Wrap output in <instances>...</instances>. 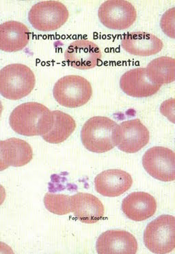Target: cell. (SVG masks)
Instances as JSON below:
<instances>
[{
	"mask_svg": "<svg viewBox=\"0 0 175 254\" xmlns=\"http://www.w3.org/2000/svg\"><path fill=\"white\" fill-rule=\"evenodd\" d=\"M53 114L43 104L30 102L21 104L12 111L9 118L12 129L19 135L43 136L51 129Z\"/></svg>",
	"mask_w": 175,
	"mask_h": 254,
	"instance_id": "6da1fadb",
	"label": "cell"
},
{
	"mask_svg": "<svg viewBox=\"0 0 175 254\" xmlns=\"http://www.w3.org/2000/svg\"><path fill=\"white\" fill-rule=\"evenodd\" d=\"M35 83V74L24 64H10L0 71V93L6 99L17 101L26 97Z\"/></svg>",
	"mask_w": 175,
	"mask_h": 254,
	"instance_id": "7a4b0ae2",
	"label": "cell"
},
{
	"mask_svg": "<svg viewBox=\"0 0 175 254\" xmlns=\"http://www.w3.org/2000/svg\"><path fill=\"white\" fill-rule=\"evenodd\" d=\"M117 123L104 116H95L86 122L82 128V144L89 151L103 153L113 149Z\"/></svg>",
	"mask_w": 175,
	"mask_h": 254,
	"instance_id": "3957f363",
	"label": "cell"
},
{
	"mask_svg": "<svg viewBox=\"0 0 175 254\" xmlns=\"http://www.w3.org/2000/svg\"><path fill=\"white\" fill-rule=\"evenodd\" d=\"M53 94L56 101L62 106L77 108L90 101L92 89L91 84L84 77L68 75L56 82Z\"/></svg>",
	"mask_w": 175,
	"mask_h": 254,
	"instance_id": "277c9868",
	"label": "cell"
},
{
	"mask_svg": "<svg viewBox=\"0 0 175 254\" xmlns=\"http://www.w3.org/2000/svg\"><path fill=\"white\" fill-rule=\"evenodd\" d=\"M144 245L154 254H168L175 248V218L162 215L151 222L144 233Z\"/></svg>",
	"mask_w": 175,
	"mask_h": 254,
	"instance_id": "5b68a950",
	"label": "cell"
},
{
	"mask_svg": "<svg viewBox=\"0 0 175 254\" xmlns=\"http://www.w3.org/2000/svg\"><path fill=\"white\" fill-rule=\"evenodd\" d=\"M69 10L58 1H44L30 9L28 20L35 29L49 32L59 29L69 19Z\"/></svg>",
	"mask_w": 175,
	"mask_h": 254,
	"instance_id": "8992f818",
	"label": "cell"
},
{
	"mask_svg": "<svg viewBox=\"0 0 175 254\" xmlns=\"http://www.w3.org/2000/svg\"><path fill=\"white\" fill-rule=\"evenodd\" d=\"M114 144L120 151L135 153L149 142V130L139 119L123 122L114 131Z\"/></svg>",
	"mask_w": 175,
	"mask_h": 254,
	"instance_id": "52a82bcc",
	"label": "cell"
},
{
	"mask_svg": "<svg viewBox=\"0 0 175 254\" xmlns=\"http://www.w3.org/2000/svg\"><path fill=\"white\" fill-rule=\"evenodd\" d=\"M103 26L112 30H126L137 19V11L131 3L124 0H110L101 5L98 11Z\"/></svg>",
	"mask_w": 175,
	"mask_h": 254,
	"instance_id": "ba28073f",
	"label": "cell"
},
{
	"mask_svg": "<svg viewBox=\"0 0 175 254\" xmlns=\"http://www.w3.org/2000/svg\"><path fill=\"white\" fill-rule=\"evenodd\" d=\"M142 165L151 177L162 182L175 180V154L163 146H154L144 153Z\"/></svg>",
	"mask_w": 175,
	"mask_h": 254,
	"instance_id": "9c48e42d",
	"label": "cell"
},
{
	"mask_svg": "<svg viewBox=\"0 0 175 254\" xmlns=\"http://www.w3.org/2000/svg\"><path fill=\"white\" fill-rule=\"evenodd\" d=\"M64 59L69 66L87 70L99 65L102 54L99 46L94 43L80 39L69 45L64 54Z\"/></svg>",
	"mask_w": 175,
	"mask_h": 254,
	"instance_id": "30bf717a",
	"label": "cell"
},
{
	"mask_svg": "<svg viewBox=\"0 0 175 254\" xmlns=\"http://www.w3.org/2000/svg\"><path fill=\"white\" fill-rule=\"evenodd\" d=\"M99 254H135L137 243L135 238L124 230L107 231L96 241Z\"/></svg>",
	"mask_w": 175,
	"mask_h": 254,
	"instance_id": "8fae6325",
	"label": "cell"
},
{
	"mask_svg": "<svg viewBox=\"0 0 175 254\" xmlns=\"http://www.w3.org/2000/svg\"><path fill=\"white\" fill-rule=\"evenodd\" d=\"M132 184L131 175L118 169L103 171L94 180L96 192L108 197H116L124 194L130 189Z\"/></svg>",
	"mask_w": 175,
	"mask_h": 254,
	"instance_id": "7c38bea8",
	"label": "cell"
},
{
	"mask_svg": "<svg viewBox=\"0 0 175 254\" xmlns=\"http://www.w3.org/2000/svg\"><path fill=\"white\" fill-rule=\"evenodd\" d=\"M120 87L128 96L146 98L153 96L162 86L152 83L146 74V68L130 69L121 76Z\"/></svg>",
	"mask_w": 175,
	"mask_h": 254,
	"instance_id": "4fadbf2b",
	"label": "cell"
},
{
	"mask_svg": "<svg viewBox=\"0 0 175 254\" xmlns=\"http://www.w3.org/2000/svg\"><path fill=\"white\" fill-rule=\"evenodd\" d=\"M33 151L26 141L18 138H10L0 142V160L1 170L9 166L21 167L28 164L32 160Z\"/></svg>",
	"mask_w": 175,
	"mask_h": 254,
	"instance_id": "5bb4252c",
	"label": "cell"
},
{
	"mask_svg": "<svg viewBox=\"0 0 175 254\" xmlns=\"http://www.w3.org/2000/svg\"><path fill=\"white\" fill-rule=\"evenodd\" d=\"M121 46L131 55L149 57L160 53L164 47V44L160 39L153 34L133 32L123 36Z\"/></svg>",
	"mask_w": 175,
	"mask_h": 254,
	"instance_id": "9a60e30c",
	"label": "cell"
},
{
	"mask_svg": "<svg viewBox=\"0 0 175 254\" xmlns=\"http://www.w3.org/2000/svg\"><path fill=\"white\" fill-rule=\"evenodd\" d=\"M72 212L84 223L93 224L101 221L105 209L99 198L88 193L79 192L71 196Z\"/></svg>",
	"mask_w": 175,
	"mask_h": 254,
	"instance_id": "2e32d148",
	"label": "cell"
},
{
	"mask_svg": "<svg viewBox=\"0 0 175 254\" xmlns=\"http://www.w3.org/2000/svg\"><path fill=\"white\" fill-rule=\"evenodd\" d=\"M156 210V201L149 193H131L124 198L122 203L123 213L132 221H145L154 215Z\"/></svg>",
	"mask_w": 175,
	"mask_h": 254,
	"instance_id": "e0dca14e",
	"label": "cell"
},
{
	"mask_svg": "<svg viewBox=\"0 0 175 254\" xmlns=\"http://www.w3.org/2000/svg\"><path fill=\"white\" fill-rule=\"evenodd\" d=\"M29 28L19 21H9L0 26V49L7 53L22 51L28 46Z\"/></svg>",
	"mask_w": 175,
	"mask_h": 254,
	"instance_id": "ac0fdd59",
	"label": "cell"
},
{
	"mask_svg": "<svg viewBox=\"0 0 175 254\" xmlns=\"http://www.w3.org/2000/svg\"><path fill=\"white\" fill-rule=\"evenodd\" d=\"M53 124L51 129L43 139L50 144H60L71 135L76 128V121L69 114L60 111H53Z\"/></svg>",
	"mask_w": 175,
	"mask_h": 254,
	"instance_id": "d6986e66",
	"label": "cell"
},
{
	"mask_svg": "<svg viewBox=\"0 0 175 254\" xmlns=\"http://www.w3.org/2000/svg\"><path fill=\"white\" fill-rule=\"evenodd\" d=\"M146 74L152 83L162 86L175 80V60L169 57L155 59L146 67Z\"/></svg>",
	"mask_w": 175,
	"mask_h": 254,
	"instance_id": "ffe728a7",
	"label": "cell"
},
{
	"mask_svg": "<svg viewBox=\"0 0 175 254\" xmlns=\"http://www.w3.org/2000/svg\"><path fill=\"white\" fill-rule=\"evenodd\" d=\"M44 204L48 211L57 215H65L72 212L71 196L68 195L47 193Z\"/></svg>",
	"mask_w": 175,
	"mask_h": 254,
	"instance_id": "44dd1931",
	"label": "cell"
}]
</instances>
